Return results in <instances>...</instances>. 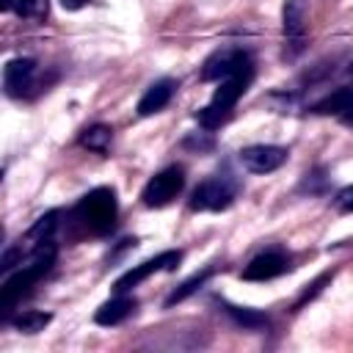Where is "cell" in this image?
<instances>
[{
  "label": "cell",
  "instance_id": "3",
  "mask_svg": "<svg viewBox=\"0 0 353 353\" xmlns=\"http://www.w3.org/2000/svg\"><path fill=\"white\" fill-rule=\"evenodd\" d=\"M237 193H240V179L229 168H221L212 176H207L201 185H196L188 207L193 212H221L234 204Z\"/></svg>",
  "mask_w": 353,
  "mask_h": 353
},
{
  "label": "cell",
  "instance_id": "11",
  "mask_svg": "<svg viewBox=\"0 0 353 353\" xmlns=\"http://www.w3.org/2000/svg\"><path fill=\"white\" fill-rule=\"evenodd\" d=\"M179 88V83L174 80V77H160V80H154L149 88H146V94L138 99V116H152V113H157V110H163L168 102H171V97H174V91Z\"/></svg>",
  "mask_w": 353,
  "mask_h": 353
},
{
  "label": "cell",
  "instance_id": "10",
  "mask_svg": "<svg viewBox=\"0 0 353 353\" xmlns=\"http://www.w3.org/2000/svg\"><path fill=\"white\" fill-rule=\"evenodd\" d=\"M290 268H292L290 254H284V251H265V254L254 256L243 268V279L245 281H270V279L287 273Z\"/></svg>",
  "mask_w": 353,
  "mask_h": 353
},
{
  "label": "cell",
  "instance_id": "2",
  "mask_svg": "<svg viewBox=\"0 0 353 353\" xmlns=\"http://www.w3.org/2000/svg\"><path fill=\"white\" fill-rule=\"evenodd\" d=\"M251 80H254V63L245 66V69H240V72H234L232 77L221 80V85L215 88L212 99L196 113L199 124H201L204 130H210V132L218 130L221 124H226V121L232 119V110H234L237 99H240V97L245 94V88L251 85Z\"/></svg>",
  "mask_w": 353,
  "mask_h": 353
},
{
  "label": "cell",
  "instance_id": "8",
  "mask_svg": "<svg viewBox=\"0 0 353 353\" xmlns=\"http://www.w3.org/2000/svg\"><path fill=\"white\" fill-rule=\"evenodd\" d=\"M306 0H284L281 8V25H284V39H287V58H295L303 44H306Z\"/></svg>",
  "mask_w": 353,
  "mask_h": 353
},
{
  "label": "cell",
  "instance_id": "26",
  "mask_svg": "<svg viewBox=\"0 0 353 353\" xmlns=\"http://www.w3.org/2000/svg\"><path fill=\"white\" fill-rule=\"evenodd\" d=\"M350 72H353V66H350Z\"/></svg>",
  "mask_w": 353,
  "mask_h": 353
},
{
  "label": "cell",
  "instance_id": "16",
  "mask_svg": "<svg viewBox=\"0 0 353 353\" xmlns=\"http://www.w3.org/2000/svg\"><path fill=\"white\" fill-rule=\"evenodd\" d=\"M110 141H113V130L108 124H91L80 135V146H85L91 152H108Z\"/></svg>",
  "mask_w": 353,
  "mask_h": 353
},
{
  "label": "cell",
  "instance_id": "21",
  "mask_svg": "<svg viewBox=\"0 0 353 353\" xmlns=\"http://www.w3.org/2000/svg\"><path fill=\"white\" fill-rule=\"evenodd\" d=\"M334 204H336V210H339V212H353V185L342 188V190L336 193Z\"/></svg>",
  "mask_w": 353,
  "mask_h": 353
},
{
  "label": "cell",
  "instance_id": "7",
  "mask_svg": "<svg viewBox=\"0 0 353 353\" xmlns=\"http://www.w3.org/2000/svg\"><path fill=\"white\" fill-rule=\"evenodd\" d=\"M36 77H39V66L33 58H14L3 69V88L11 99H25V97H33L39 83Z\"/></svg>",
  "mask_w": 353,
  "mask_h": 353
},
{
  "label": "cell",
  "instance_id": "22",
  "mask_svg": "<svg viewBox=\"0 0 353 353\" xmlns=\"http://www.w3.org/2000/svg\"><path fill=\"white\" fill-rule=\"evenodd\" d=\"M323 182H325V176H323V171H312V174H306V179H303V185H301V190L306 193H317L320 188H323Z\"/></svg>",
  "mask_w": 353,
  "mask_h": 353
},
{
  "label": "cell",
  "instance_id": "19",
  "mask_svg": "<svg viewBox=\"0 0 353 353\" xmlns=\"http://www.w3.org/2000/svg\"><path fill=\"white\" fill-rule=\"evenodd\" d=\"M14 11L22 19H44L47 17V0H17Z\"/></svg>",
  "mask_w": 353,
  "mask_h": 353
},
{
  "label": "cell",
  "instance_id": "25",
  "mask_svg": "<svg viewBox=\"0 0 353 353\" xmlns=\"http://www.w3.org/2000/svg\"><path fill=\"white\" fill-rule=\"evenodd\" d=\"M0 8L3 11H11V8H17V0H0Z\"/></svg>",
  "mask_w": 353,
  "mask_h": 353
},
{
  "label": "cell",
  "instance_id": "23",
  "mask_svg": "<svg viewBox=\"0 0 353 353\" xmlns=\"http://www.w3.org/2000/svg\"><path fill=\"white\" fill-rule=\"evenodd\" d=\"M336 119H339V121H342V124H345V127H353V105H350V108H347V110H345V113H339V116H336Z\"/></svg>",
  "mask_w": 353,
  "mask_h": 353
},
{
  "label": "cell",
  "instance_id": "12",
  "mask_svg": "<svg viewBox=\"0 0 353 353\" xmlns=\"http://www.w3.org/2000/svg\"><path fill=\"white\" fill-rule=\"evenodd\" d=\"M135 306H138V301H135L132 295H127V292H113V298L105 301V303L94 312V320H97L99 325H119V323H124V320L135 312Z\"/></svg>",
  "mask_w": 353,
  "mask_h": 353
},
{
  "label": "cell",
  "instance_id": "20",
  "mask_svg": "<svg viewBox=\"0 0 353 353\" xmlns=\"http://www.w3.org/2000/svg\"><path fill=\"white\" fill-rule=\"evenodd\" d=\"M185 146H188V149H199V152H210V149L215 146V141L210 138V130H207V132H193V135H188V138H185Z\"/></svg>",
  "mask_w": 353,
  "mask_h": 353
},
{
  "label": "cell",
  "instance_id": "24",
  "mask_svg": "<svg viewBox=\"0 0 353 353\" xmlns=\"http://www.w3.org/2000/svg\"><path fill=\"white\" fill-rule=\"evenodd\" d=\"M88 0H61V6L63 8H69V11H77V8H83Z\"/></svg>",
  "mask_w": 353,
  "mask_h": 353
},
{
  "label": "cell",
  "instance_id": "1",
  "mask_svg": "<svg viewBox=\"0 0 353 353\" xmlns=\"http://www.w3.org/2000/svg\"><path fill=\"white\" fill-rule=\"evenodd\" d=\"M116 215H119V201L113 188H94L72 207L69 223L77 226L80 234L105 237L116 226Z\"/></svg>",
  "mask_w": 353,
  "mask_h": 353
},
{
  "label": "cell",
  "instance_id": "9",
  "mask_svg": "<svg viewBox=\"0 0 353 353\" xmlns=\"http://www.w3.org/2000/svg\"><path fill=\"white\" fill-rule=\"evenodd\" d=\"M287 154L290 152L284 146H276V143H254V146L240 149V163L251 174H270V171H276V168H281L287 163Z\"/></svg>",
  "mask_w": 353,
  "mask_h": 353
},
{
  "label": "cell",
  "instance_id": "6",
  "mask_svg": "<svg viewBox=\"0 0 353 353\" xmlns=\"http://www.w3.org/2000/svg\"><path fill=\"white\" fill-rule=\"evenodd\" d=\"M254 61H251V55L243 50V47H221V50H215L207 61H204V66H201V80H207V83H212V80H226V77H232L234 72H240V69H245V66H251Z\"/></svg>",
  "mask_w": 353,
  "mask_h": 353
},
{
  "label": "cell",
  "instance_id": "17",
  "mask_svg": "<svg viewBox=\"0 0 353 353\" xmlns=\"http://www.w3.org/2000/svg\"><path fill=\"white\" fill-rule=\"evenodd\" d=\"M50 320H52V314H47V312H19V314L8 317L6 323H11L22 334H36V331H44V325Z\"/></svg>",
  "mask_w": 353,
  "mask_h": 353
},
{
  "label": "cell",
  "instance_id": "13",
  "mask_svg": "<svg viewBox=\"0 0 353 353\" xmlns=\"http://www.w3.org/2000/svg\"><path fill=\"white\" fill-rule=\"evenodd\" d=\"M221 309H223L226 317H229L237 328H243V331H262V328L270 325V317L262 314V312H256V309L234 306V303H229V301H221Z\"/></svg>",
  "mask_w": 353,
  "mask_h": 353
},
{
  "label": "cell",
  "instance_id": "18",
  "mask_svg": "<svg viewBox=\"0 0 353 353\" xmlns=\"http://www.w3.org/2000/svg\"><path fill=\"white\" fill-rule=\"evenodd\" d=\"M331 279H334V270H325V273H320V276H317L312 284H306V290H303V292L298 295V301L292 303V312H298V309H303L309 301H314V298L323 292V287H325Z\"/></svg>",
  "mask_w": 353,
  "mask_h": 353
},
{
  "label": "cell",
  "instance_id": "5",
  "mask_svg": "<svg viewBox=\"0 0 353 353\" xmlns=\"http://www.w3.org/2000/svg\"><path fill=\"white\" fill-rule=\"evenodd\" d=\"M182 262V251H163L141 265H132L127 273H121L116 281H113V292H130L132 287H138L141 281H146L152 273H160V270H176V265Z\"/></svg>",
  "mask_w": 353,
  "mask_h": 353
},
{
  "label": "cell",
  "instance_id": "15",
  "mask_svg": "<svg viewBox=\"0 0 353 353\" xmlns=\"http://www.w3.org/2000/svg\"><path fill=\"white\" fill-rule=\"evenodd\" d=\"M212 273H215V268L210 265V268H204V270L193 273L190 279H185V281H182V284H179V287L165 298V309H171L174 303H182L185 298H190L193 292H199V287H204V284L210 281V276H212Z\"/></svg>",
  "mask_w": 353,
  "mask_h": 353
},
{
  "label": "cell",
  "instance_id": "14",
  "mask_svg": "<svg viewBox=\"0 0 353 353\" xmlns=\"http://www.w3.org/2000/svg\"><path fill=\"white\" fill-rule=\"evenodd\" d=\"M350 105H353V85H342V88L325 94L323 99H317L312 105V113H317V116H339Z\"/></svg>",
  "mask_w": 353,
  "mask_h": 353
},
{
  "label": "cell",
  "instance_id": "4",
  "mask_svg": "<svg viewBox=\"0 0 353 353\" xmlns=\"http://www.w3.org/2000/svg\"><path fill=\"white\" fill-rule=\"evenodd\" d=\"M182 188H185V168H182V165H168V168L157 171V174L143 185L141 201H143V207L157 210V207L171 204V201L182 193Z\"/></svg>",
  "mask_w": 353,
  "mask_h": 353
}]
</instances>
